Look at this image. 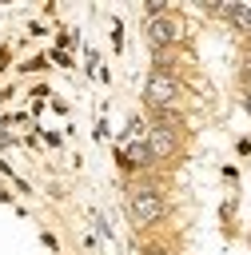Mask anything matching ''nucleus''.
Here are the masks:
<instances>
[{
	"instance_id": "f257e3e1",
	"label": "nucleus",
	"mask_w": 251,
	"mask_h": 255,
	"mask_svg": "<svg viewBox=\"0 0 251 255\" xmlns=\"http://www.w3.org/2000/svg\"><path fill=\"white\" fill-rule=\"evenodd\" d=\"M143 100H147L151 112H171V108L179 104V80H175L171 72L155 68V72L147 76V84H143Z\"/></svg>"
},
{
	"instance_id": "f03ea898",
	"label": "nucleus",
	"mask_w": 251,
	"mask_h": 255,
	"mask_svg": "<svg viewBox=\"0 0 251 255\" xmlns=\"http://www.w3.org/2000/svg\"><path fill=\"white\" fill-rule=\"evenodd\" d=\"M127 215H131V223H139V227L159 223V219H163V195H159L155 187H131V191H127Z\"/></svg>"
},
{
	"instance_id": "7ed1b4c3",
	"label": "nucleus",
	"mask_w": 251,
	"mask_h": 255,
	"mask_svg": "<svg viewBox=\"0 0 251 255\" xmlns=\"http://www.w3.org/2000/svg\"><path fill=\"white\" fill-rule=\"evenodd\" d=\"M179 20L175 16H151V20H143V40L155 48V52H163V48H171V44H179Z\"/></svg>"
},
{
	"instance_id": "20e7f679",
	"label": "nucleus",
	"mask_w": 251,
	"mask_h": 255,
	"mask_svg": "<svg viewBox=\"0 0 251 255\" xmlns=\"http://www.w3.org/2000/svg\"><path fill=\"white\" fill-rule=\"evenodd\" d=\"M143 143H147L151 159H167V155L175 151V131H171V128H159V124H155V128H147V139H143Z\"/></svg>"
},
{
	"instance_id": "39448f33",
	"label": "nucleus",
	"mask_w": 251,
	"mask_h": 255,
	"mask_svg": "<svg viewBox=\"0 0 251 255\" xmlns=\"http://www.w3.org/2000/svg\"><path fill=\"white\" fill-rule=\"evenodd\" d=\"M219 16H227V24L251 40V8H243V4H223V8H219Z\"/></svg>"
},
{
	"instance_id": "423d86ee",
	"label": "nucleus",
	"mask_w": 251,
	"mask_h": 255,
	"mask_svg": "<svg viewBox=\"0 0 251 255\" xmlns=\"http://www.w3.org/2000/svg\"><path fill=\"white\" fill-rule=\"evenodd\" d=\"M124 159H127V163H131V167H147V163H155V159H151V151H147V143H143V139H139V143H131V147H127V151H124Z\"/></svg>"
},
{
	"instance_id": "0eeeda50",
	"label": "nucleus",
	"mask_w": 251,
	"mask_h": 255,
	"mask_svg": "<svg viewBox=\"0 0 251 255\" xmlns=\"http://www.w3.org/2000/svg\"><path fill=\"white\" fill-rule=\"evenodd\" d=\"M243 108H247V116H251V88L243 92Z\"/></svg>"
},
{
	"instance_id": "6e6552de",
	"label": "nucleus",
	"mask_w": 251,
	"mask_h": 255,
	"mask_svg": "<svg viewBox=\"0 0 251 255\" xmlns=\"http://www.w3.org/2000/svg\"><path fill=\"white\" fill-rule=\"evenodd\" d=\"M243 80H247V88H251V64H247V68H243Z\"/></svg>"
}]
</instances>
